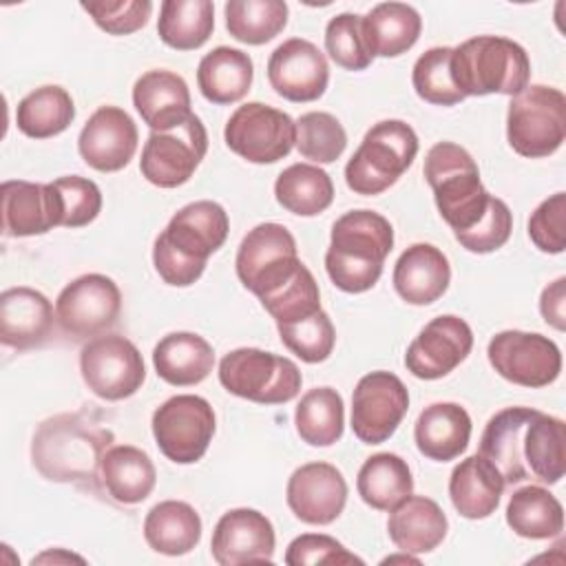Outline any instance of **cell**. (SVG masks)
<instances>
[{
    "label": "cell",
    "instance_id": "obj_9",
    "mask_svg": "<svg viewBox=\"0 0 566 566\" xmlns=\"http://www.w3.org/2000/svg\"><path fill=\"white\" fill-rule=\"evenodd\" d=\"M237 276L245 290L263 298L287 283L303 265L292 232L274 221L254 226L237 250Z\"/></svg>",
    "mask_w": 566,
    "mask_h": 566
},
{
    "label": "cell",
    "instance_id": "obj_35",
    "mask_svg": "<svg viewBox=\"0 0 566 566\" xmlns=\"http://www.w3.org/2000/svg\"><path fill=\"white\" fill-rule=\"evenodd\" d=\"M522 455L531 478L557 484L566 471V424L535 409L524 429Z\"/></svg>",
    "mask_w": 566,
    "mask_h": 566
},
{
    "label": "cell",
    "instance_id": "obj_46",
    "mask_svg": "<svg viewBox=\"0 0 566 566\" xmlns=\"http://www.w3.org/2000/svg\"><path fill=\"white\" fill-rule=\"evenodd\" d=\"M265 312L279 323H292L321 310V292L314 274L303 263L296 274L272 294L259 298Z\"/></svg>",
    "mask_w": 566,
    "mask_h": 566
},
{
    "label": "cell",
    "instance_id": "obj_4",
    "mask_svg": "<svg viewBox=\"0 0 566 566\" xmlns=\"http://www.w3.org/2000/svg\"><path fill=\"white\" fill-rule=\"evenodd\" d=\"M424 179L433 190L440 217L453 234L467 232L482 221L493 195L480 181L475 159L453 142H438L424 157Z\"/></svg>",
    "mask_w": 566,
    "mask_h": 566
},
{
    "label": "cell",
    "instance_id": "obj_41",
    "mask_svg": "<svg viewBox=\"0 0 566 566\" xmlns=\"http://www.w3.org/2000/svg\"><path fill=\"white\" fill-rule=\"evenodd\" d=\"M296 433L310 447H332L343 438L345 405L332 387L310 389L294 411Z\"/></svg>",
    "mask_w": 566,
    "mask_h": 566
},
{
    "label": "cell",
    "instance_id": "obj_1",
    "mask_svg": "<svg viewBox=\"0 0 566 566\" xmlns=\"http://www.w3.org/2000/svg\"><path fill=\"white\" fill-rule=\"evenodd\" d=\"M115 436L88 411L57 413L40 422L31 442V460L42 478L102 491V458Z\"/></svg>",
    "mask_w": 566,
    "mask_h": 566
},
{
    "label": "cell",
    "instance_id": "obj_29",
    "mask_svg": "<svg viewBox=\"0 0 566 566\" xmlns=\"http://www.w3.org/2000/svg\"><path fill=\"white\" fill-rule=\"evenodd\" d=\"M504 486L500 471L484 455L475 453L451 471L449 497L462 517L484 520L495 513Z\"/></svg>",
    "mask_w": 566,
    "mask_h": 566
},
{
    "label": "cell",
    "instance_id": "obj_37",
    "mask_svg": "<svg viewBox=\"0 0 566 566\" xmlns=\"http://www.w3.org/2000/svg\"><path fill=\"white\" fill-rule=\"evenodd\" d=\"M506 524L526 539H551L564 531V509L544 486L526 484L509 497Z\"/></svg>",
    "mask_w": 566,
    "mask_h": 566
},
{
    "label": "cell",
    "instance_id": "obj_34",
    "mask_svg": "<svg viewBox=\"0 0 566 566\" xmlns=\"http://www.w3.org/2000/svg\"><path fill=\"white\" fill-rule=\"evenodd\" d=\"M144 537L155 553L179 557L201 539V517L188 502L164 500L144 520Z\"/></svg>",
    "mask_w": 566,
    "mask_h": 566
},
{
    "label": "cell",
    "instance_id": "obj_18",
    "mask_svg": "<svg viewBox=\"0 0 566 566\" xmlns=\"http://www.w3.org/2000/svg\"><path fill=\"white\" fill-rule=\"evenodd\" d=\"M268 80L290 102H314L327 88L329 66L316 44L303 38H290L272 51Z\"/></svg>",
    "mask_w": 566,
    "mask_h": 566
},
{
    "label": "cell",
    "instance_id": "obj_55",
    "mask_svg": "<svg viewBox=\"0 0 566 566\" xmlns=\"http://www.w3.org/2000/svg\"><path fill=\"white\" fill-rule=\"evenodd\" d=\"M391 562H409V564H418V557H411V553H405V551H402V555H394V557L382 559V564H391Z\"/></svg>",
    "mask_w": 566,
    "mask_h": 566
},
{
    "label": "cell",
    "instance_id": "obj_54",
    "mask_svg": "<svg viewBox=\"0 0 566 566\" xmlns=\"http://www.w3.org/2000/svg\"><path fill=\"white\" fill-rule=\"evenodd\" d=\"M49 559H53V562H57V559H77V562H84L82 557H77V555H73V553H62V551H57V553H53V551H49V553H42L40 557H33V564H40V562H49Z\"/></svg>",
    "mask_w": 566,
    "mask_h": 566
},
{
    "label": "cell",
    "instance_id": "obj_48",
    "mask_svg": "<svg viewBox=\"0 0 566 566\" xmlns=\"http://www.w3.org/2000/svg\"><path fill=\"white\" fill-rule=\"evenodd\" d=\"M60 201V226L82 228L95 221L102 210V192L95 181L69 175L51 181Z\"/></svg>",
    "mask_w": 566,
    "mask_h": 566
},
{
    "label": "cell",
    "instance_id": "obj_52",
    "mask_svg": "<svg viewBox=\"0 0 566 566\" xmlns=\"http://www.w3.org/2000/svg\"><path fill=\"white\" fill-rule=\"evenodd\" d=\"M287 566L310 564H363L360 557L349 553L338 539L323 533H305L290 542L285 551Z\"/></svg>",
    "mask_w": 566,
    "mask_h": 566
},
{
    "label": "cell",
    "instance_id": "obj_39",
    "mask_svg": "<svg viewBox=\"0 0 566 566\" xmlns=\"http://www.w3.org/2000/svg\"><path fill=\"white\" fill-rule=\"evenodd\" d=\"M75 119V104L66 88L46 84L18 102V130L33 139H46L64 133Z\"/></svg>",
    "mask_w": 566,
    "mask_h": 566
},
{
    "label": "cell",
    "instance_id": "obj_38",
    "mask_svg": "<svg viewBox=\"0 0 566 566\" xmlns=\"http://www.w3.org/2000/svg\"><path fill=\"white\" fill-rule=\"evenodd\" d=\"M214 29L210 0H164L159 7V40L177 51H195L208 42Z\"/></svg>",
    "mask_w": 566,
    "mask_h": 566
},
{
    "label": "cell",
    "instance_id": "obj_22",
    "mask_svg": "<svg viewBox=\"0 0 566 566\" xmlns=\"http://www.w3.org/2000/svg\"><path fill=\"white\" fill-rule=\"evenodd\" d=\"M2 230L9 237L44 234L60 226V201L53 184L11 179L0 186Z\"/></svg>",
    "mask_w": 566,
    "mask_h": 566
},
{
    "label": "cell",
    "instance_id": "obj_43",
    "mask_svg": "<svg viewBox=\"0 0 566 566\" xmlns=\"http://www.w3.org/2000/svg\"><path fill=\"white\" fill-rule=\"evenodd\" d=\"M294 124H296L294 146L305 159H312L316 164H332L343 155L347 146V133L332 113L312 111L301 115Z\"/></svg>",
    "mask_w": 566,
    "mask_h": 566
},
{
    "label": "cell",
    "instance_id": "obj_27",
    "mask_svg": "<svg viewBox=\"0 0 566 566\" xmlns=\"http://www.w3.org/2000/svg\"><path fill=\"white\" fill-rule=\"evenodd\" d=\"M449 528L438 502L424 495H409L389 511L387 533L398 551L422 555L438 548Z\"/></svg>",
    "mask_w": 566,
    "mask_h": 566
},
{
    "label": "cell",
    "instance_id": "obj_25",
    "mask_svg": "<svg viewBox=\"0 0 566 566\" xmlns=\"http://www.w3.org/2000/svg\"><path fill=\"white\" fill-rule=\"evenodd\" d=\"M133 104L153 130H170L190 115V91L181 75L153 69L133 86Z\"/></svg>",
    "mask_w": 566,
    "mask_h": 566
},
{
    "label": "cell",
    "instance_id": "obj_51",
    "mask_svg": "<svg viewBox=\"0 0 566 566\" xmlns=\"http://www.w3.org/2000/svg\"><path fill=\"white\" fill-rule=\"evenodd\" d=\"M511 230H513L511 208L502 199L493 197L482 221L478 226H473L471 230L455 234V241L469 252L489 254L509 241Z\"/></svg>",
    "mask_w": 566,
    "mask_h": 566
},
{
    "label": "cell",
    "instance_id": "obj_6",
    "mask_svg": "<svg viewBox=\"0 0 566 566\" xmlns=\"http://www.w3.org/2000/svg\"><path fill=\"white\" fill-rule=\"evenodd\" d=\"M418 155V137L402 119L374 124L345 166V181L356 195L374 197L394 186Z\"/></svg>",
    "mask_w": 566,
    "mask_h": 566
},
{
    "label": "cell",
    "instance_id": "obj_33",
    "mask_svg": "<svg viewBox=\"0 0 566 566\" xmlns=\"http://www.w3.org/2000/svg\"><path fill=\"white\" fill-rule=\"evenodd\" d=\"M422 18L405 2H380L363 15V33L371 55L398 57L420 38Z\"/></svg>",
    "mask_w": 566,
    "mask_h": 566
},
{
    "label": "cell",
    "instance_id": "obj_3",
    "mask_svg": "<svg viewBox=\"0 0 566 566\" xmlns=\"http://www.w3.org/2000/svg\"><path fill=\"white\" fill-rule=\"evenodd\" d=\"M394 248L391 223L374 210H349L332 226L325 270L332 283L347 292L360 294L376 285L385 259Z\"/></svg>",
    "mask_w": 566,
    "mask_h": 566
},
{
    "label": "cell",
    "instance_id": "obj_26",
    "mask_svg": "<svg viewBox=\"0 0 566 566\" xmlns=\"http://www.w3.org/2000/svg\"><path fill=\"white\" fill-rule=\"evenodd\" d=\"M533 413L535 409L531 407H506L497 411L482 431L480 455L500 471L504 484H517L531 478L522 455V440Z\"/></svg>",
    "mask_w": 566,
    "mask_h": 566
},
{
    "label": "cell",
    "instance_id": "obj_40",
    "mask_svg": "<svg viewBox=\"0 0 566 566\" xmlns=\"http://www.w3.org/2000/svg\"><path fill=\"white\" fill-rule=\"evenodd\" d=\"M276 201L292 214L314 217L334 201L332 177L314 164H292L274 181Z\"/></svg>",
    "mask_w": 566,
    "mask_h": 566
},
{
    "label": "cell",
    "instance_id": "obj_21",
    "mask_svg": "<svg viewBox=\"0 0 566 566\" xmlns=\"http://www.w3.org/2000/svg\"><path fill=\"white\" fill-rule=\"evenodd\" d=\"M137 126L119 106H99L77 137L82 159L99 172H117L137 150Z\"/></svg>",
    "mask_w": 566,
    "mask_h": 566
},
{
    "label": "cell",
    "instance_id": "obj_8",
    "mask_svg": "<svg viewBox=\"0 0 566 566\" xmlns=\"http://www.w3.org/2000/svg\"><path fill=\"white\" fill-rule=\"evenodd\" d=\"M506 137L522 157H548L566 137V97L559 88L531 84L511 97Z\"/></svg>",
    "mask_w": 566,
    "mask_h": 566
},
{
    "label": "cell",
    "instance_id": "obj_5",
    "mask_svg": "<svg viewBox=\"0 0 566 566\" xmlns=\"http://www.w3.org/2000/svg\"><path fill=\"white\" fill-rule=\"evenodd\" d=\"M451 77L467 95H517L528 86L531 60L526 51L502 35H475L451 51Z\"/></svg>",
    "mask_w": 566,
    "mask_h": 566
},
{
    "label": "cell",
    "instance_id": "obj_12",
    "mask_svg": "<svg viewBox=\"0 0 566 566\" xmlns=\"http://www.w3.org/2000/svg\"><path fill=\"white\" fill-rule=\"evenodd\" d=\"M208 153V133L201 119L190 113L170 130H153L144 144L139 170L153 186L177 188L186 184Z\"/></svg>",
    "mask_w": 566,
    "mask_h": 566
},
{
    "label": "cell",
    "instance_id": "obj_47",
    "mask_svg": "<svg viewBox=\"0 0 566 566\" xmlns=\"http://www.w3.org/2000/svg\"><path fill=\"white\" fill-rule=\"evenodd\" d=\"M325 49L329 57L345 71H365L374 55L363 33V15L338 13L325 27Z\"/></svg>",
    "mask_w": 566,
    "mask_h": 566
},
{
    "label": "cell",
    "instance_id": "obj_44",
    "mask_svg": "<svg viewBox=\"0 0 566 566\" xmlns=\"http://www.w3.org/2000/svg\"><path fill=\"white\" fill-rule=\"evenodd\" d=\"M451 46L424 51L411 71V84L420 99L436 106H453L464 99L451 77Z\"/></svg>",
    "mask_w": 566,
    "mask_h": 566
},
{
    "label": "cell",
    "instance_id": "obj_14",
    "mask_svg": "<svg viewBox=\"0 0 566 566\" xmlns=\"http://www.w3.org/2000/svg\"><path fill=\"white\" fill-rule=\"evenodd\" d=\"M486 356L504 380L520 387H546L562 371L559 347L537 332L504 329L489 340Z\"/></svg>",
    "mask_w": 566,
    "mask_h": 566
},
{
    "label": "cell",
    "instance_id": "obj_10",
    "mask_svg": "<svg viewBox=\"0 0 566 566\" xmlns=\"http://www.w3.org/2000/svg\"><path fill=\"white\" fill-rule=\"evenodd\" d=\"M212 405L195 394H179L153 413V436L159 451L175 464H192L203 458L214 436Z\"/></svg>",
    "mask_w": 566,
    "mask_h": 566
},
{
    "label": "cell",
    "instance_id": "obj_20",
    "mask_svg": "<svg viewBox=\"0 0 566 566\" xmlns=\"http://www.w3.org/2000/svg\"><path fill=\"white\" fill-rule=\"evenodd\" d=\"M274 526L254 509H230L223 513L212 531L210 551L219 566H239L272 562Z\"/></svg>",
    "mask_w": 566,
    "mask_h": 566
},
{
    "label": "cell",
    "instance_id": "obj_13",
    "mask_svg": "<svg viewBox=\"0 0 566 566\" xmlns=\"http://www.w3.org/2000/svg\"><path fill=\"white\" fill-rule=\"evenodd\" d=\"M223 139L234 155L252 164H274L296 144V124L274 106L248 102L226 122Z\"/></svg>",
    "mask_w": 566,
    "mask_h": 566
},
{
    "label": "cell",
    "instance_id": "obj_19",
    "mask_svg": "<svg viewBox=\"0 0 566 566\" xmlns=\"http://www.w3.org/2000/svg\"><path fill=\"white\" fill-rule=\"evenodd\" d=\"M287 506L305 524H332L345 509L347 482L329 462L298 467L287 480Z\"/></svg>",
    "mask_w": 566,
    "mask_h": 566
},
{
    "label": "cell",
    "instance_id": "obj_16",
    "mask_svg": "<svg viewBox=\"0 0 566 566\" xmlns=\"http://www.w3.org/2000/svg\"><path fill=\"white\" fill-rule=\"evenodd\" d=\"M409 409V391L391 371L365 374L352 394V431L365 444L389 440Z\"/></svg>",
    "mask_w": 566,
    "mask_h": 566
},
{
    "label": "cell",
    "instance_id": "obj_17",
    "mask_svg": "<svg viewBox=\"0 0 566 566\" xmlns=\"http://www.w3.org/2000/svg\"><path fill=\"white\" fill-rule=\"evenodd\" d=\"M473 347L469 323L453 314L431 318L409 343L405 367L422 380H438L451 374Z\"/></svg>",
    "mask_w": 566,
    "mask_h": 566
},
{
    "label": "cell",
    "instance_id": "obj_15",
    "mask_svg": "<svg viewBox=\"0 0 566 566\" xmlns=\"http://www.w3.org/2000/svg\"><path fill=\"white\" fill-rule=\"evenodd\" d=\"M122 292L106 274H82L55 301V318L64 334L91 338L106 334L119 318Z\"/></svg>",
    "mask_w": 566,
    "mask_h": 566
},
{
    "label": "cell",
    "instance_id": "obj_36",
    "mask_svg": "<svg viewBox=\"0 0 566 566\" xmlns=\"http://www.w3.org/2000/svg\"><path fill=\"white\" fill-rule=\"evenodd\" d=\"M356 489L360 500L376 511H391L413 491V478L407 460L382 451L367 458L358 471Z\"/></svg>",
    "mask_w": 566,
    "mask_h": 566
},
{
    "label": "cell",
    "instance_id": "obj_50",
    "mask_svg": "<svg viewBox=\"0 0 566 566\" xmlns=\"http://www.w3.org/2000/svg\"><path fill=\"white\" fill-rule=\"evenodd\" d=\"M566 195L555 192L528 217V237L537 250L559 254L566 248Z\"/></svg>",
    "mask_w": 566,
    "mask_h": 566
},
{
    "label": "cell",
    "instance_id": "obj_49",
    "mask_svg": "<svg viewBox=\"0 0 566 566\" xmlns=\"http://www.w3.org/2000/svg\"><path fill=\"white\" fill-rule=\"evenodd\" d=\"M82 9L93 18V22L111 33V35H128L139 31L150 13L153 2L150 0H93L82 2Z\"/></svg>",
    "mask_w": 566,
    "mask_h": 566
},
{
    "label": "cell",
    "instance_id": "obj_7",
    "mask_svg": "<svg viewBox=\"0 0 566 566\" xmlns=\"http://www.w3.org/2000/svg\"><path fill=\"white\" fill-rule=\"evenodd\" d=\"M219 382L232 396L259 405H283L298 396L303 376L296 363L285 356L239 347L221 358Z\"/></svg>",
    "mask_w": 566,
    "mask_h": 566
},
{
    "label": "cell",
    "instance_id": "obj_2",
    "mask_svg": "<svg viewBox=\"0 0 566 566\" xmlns=\"http://www.w3.org/2000/svg\"><path fill=\"white\" fill-rule=\"evenodd\" d=\"M228 230V212L217 201L201 199L184 206L155 239L157 274L175 287L192 285L203 274L208 256L226 243Z\"/></svg>",
    "mask_w": 566,
    "mask_h": 566
},
{
    "label": "cell",
    "instance_id": "obj_11",
    "mask_svg": "<svg viewBox=\"0 0 566 566\" xmlns=\"http://www.w3.org/2000/svg\"><path fill=\"white\" fill-rule=\"evenodd\" d=\"M80 371L86 387L102 400H124L144 385L146 367L133 340L119 334L91 338L80 352Z\"/></svg>",
    "mask_w": 566,
    "mask_h": 566
},
{
    "label": "cell",
    "instance_id": "obj_45",
    "mask_svg": "<svg viewBox=\"0 0 566 566\" xmlns=\"http://www.w3.org/2000/svg\"><path fill=\"white\" fill-rule=\"evenodd\" d=\"M276 329L281 343L305 363L327 360L336 343L332 318L323 310L292 323H279Z\"/></svg>",
    "mask_w": 566,
    "mask_h": 566
},
{
    "label": "cell",
    "instance_id": "obj_53",
    "mask_svg": "<svg viewBox=\"0 0 566 566\" xmlns=\"http://www.w3.org/2000/svg\"><path fill=\"white\" fill-rule=\"evenodd\" d=\"M539 312L551 327L559 332L566 329V276L555 279L542 290Z\"/></svg>",
    "mask_w": 566,
    "mask_h": 566
},
{
    "label": "cell",
    "instance_id": "obj_30",
    "mask_svg": "<svg viewBox=\"0 0 566 566\" xmlns=\"http://www.w3.org/2000/svg\"><path fill=\"white\" fill-rule=\"evenodd\" d=\"M153 365L161 380L175 387L199 385L214 365L212 345L192 332L166 334L153 349Z\"/></svg>",
    "mask_w": 566,
    "mask_h": 566
},
{
    "label": "cell",
    "instance_id": "obj_23",
    "mask_svg": "<svg viewBox=\"0 0 566 566\" xmlns=\"http://www.w3.org/2000/svg\"><path fill=\"white\" fill-rule=\"evenodd\" d=\"M53 329L51 301L27 285L9 287L0 294V340L13 349L40 347Z\"/></svg>",
    "mask_w": 566,
    "mask_h": 566
},
{
    "label": "cell",
    "instance_id": "obj_42",
    "mask_svg": "<svg viewBox=\"0 0 566 566\" xmlns=\"http://www.w3.org/2000/svg\"><path fill=\"white\" fill-rule=\"evenodd\" d=\"M228 33L243 44H265L287 24L283 0H230L223 7Z\"/></svg>",
    "mask_w": 566,
    "mask_h": 566
},
{
    "label": "cell",
    "instance_id": "obj_28",
    "mask_svg": "<svg viewBox=\"0 0 566 566\" xmlns=\"http://www.w3.org/2000/svg\"><path fill=\"white\" fill-rule=\"evenodd\" d=\"M413 438L418 451L436 462L460 458L471 438V418L458 402H433L416 420Z\"/></svg>",
    "mask_w": 566,
    "mask_h": 566
},
{
    "label": "cell",
    "instance_id": "obj_32",
    "mask_svg": "<svg viewBox=\"0 0 566 566\" xmlns=\"http://www.w3.org/2000/svg\"><path fill=\"white\" fill-rule=\"evenodd\" d=\"M254 64L248 53L232 46H217L206 53L197 69L201 95L212 104H234L252 86Z\"/></svg>",
    "mask_w": 566,
    "mask_h": 566
},
{
    "label": "cell",
    "instance_id": "obj_31",
    "mask_svg": "<svg viewBox=\"0 0 566 566\" xmlns=\"http://www.w3.org/2000/svg\"><path fill=\"white\" fill-rule=\"evenodd\" d=\"M102 489L117 504L144 502L157 482V471L150 455L133 444L111 447L99 467Z\"/></svg>",
    "mask_w": 566,
    "mask_h": 566
},
{
    "label": "cell",
    "instance_id": "obj_24",
    "mask_svg": "<svg viewBox=\"0 0 566 566\" xmlns=\"http://www.w3.org/2000/svg\"><path fill=\"white\" fill-rule=\"evenodd\" d=\"M451 281V265L442 250L431 243L409 245L394 265V287L409 305L438 301Z\"/></svg>",
    "mask_w": 566,
    "mask_h": 566
}]
</instances>
